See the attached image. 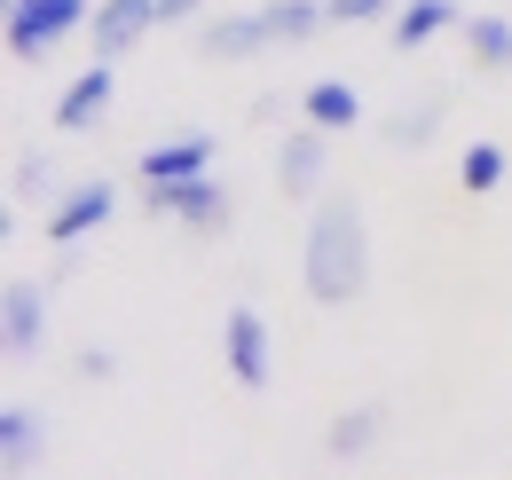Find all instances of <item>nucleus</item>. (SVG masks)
<instances>
[{
	"label": "nucleus",
	"instance_id": "obj_1",
	"mask_svg": "<svg viewBox=\"0 0 512 480\" xmlns=\"http://www.w3.org/2000/svg\"><path fill=\"white\" fill-rule=\"evenodd\" d=\"M300 276H308V300L316 307H347L363 284H371V237H363V213H355L347 197H323L316 205Z\"/></svg>",
	"mask_w": 512,
	"mask_h": 480
},
{
	"label": "nucleus",
	"instance_id": "obj_2",
	"mask_svg": "<svg viewBox=\"0 0 512 480\" xmlns=\"http://www.w3.org/2000/svg\"><path fill=\"white\" fill-rule=\"evenodd\" d=\"M142 197H150V213L158 221H182L190 237H213V229H229V189L205 174H182V181H142Z\"/></svg>",
	"mask_w": 512,
	"mask_h": 480
},
{
	"label": "nucleus",
	"instance_id": "obj_3",
	"mask_svg": "<svg viewBox=\"0 0 512 480\" xmlns=\"http://www.w3.org/2000/svg\"><path fill=\"white\" fill-rule=\"evenodd\" d=\"M87 24V0H16L8 8V56L16 63H40L64 32Z\"/></svg>",
	"mask_w": 512,
	"mask_h": 480
},
{
	"label": "nucleus",
	"instance_id": "obj_4",
	"mask_svg": "<svg viewBox=\"0 0 512 480\" xmlns=\"http://www.w3.org/2000/svg\"><path fill=\"white\" fill-rule=\"evenodd\" d=\"M221 355H229V378L237 386H268V370H276V339H268V323H260V307H229L221 315Z\"/></svg>",
	"mask_w": 512,
	"mask_h": 480
},
{
	"label": "nucleus",
	"instance_id": "obj_5",
	"mask_svg": "<svg viewBox=\"0 0 512 480\" xmlns=\"http://www.w3.org/2000/svg\"><path fill=\"white\" fill-rule=\"evenodd\" d=\"M166 16H158V0H95V16H87V32H95V56H127L142 32H158Z\"/></svg>",
	"mask_w": 512,
	"mask_h": 480
},
{
	"label": "nucleus",
	"instance_id": "obj_6",
	"mask_svg": "<svg viewBox=\"0 0 512 480\" xmlns=\"http://www.w3.org/2000/svg\"><path fill=\"white\" fill-rule=\"evenodd\" d=\"M111 205H119V189H111V181H79V189H64V197H56V213H48V237H56V244L95 237V229L111 221Z\"/></svg>",
	"mask_w": 512,
	"mask_h": 480
},
{
	"label": "nucleus",
	"instance_id": "obj_7",
	"mask_svg": "<svg viewBox=\"0 0 512 480\" xmlns=\"http://www.w3.org/2000/svg\"><path fill=\"white\" fill-rule=\"evenodd\" d=\"M103 111H111V56H95V63H87V71H79V79L64 87V103H56V126H64V134H87V126L103 119Z\"/></svg>",
	"mask_w": 512,
	"mask_h": 480
},
{
	"label": "nucleus",
	"instance_id": "obj_8",
	"mask_svg": "<svg viewBox=\"0 0 512 480\" xmlns=\"http://www.w3.org/2000/svg\"><path fill=\"white\" fill-rule=\"evenodd\" d=\"M40 331H48V307H40V284H8V307H0V339H8V355L24 362L40 347Z\"/></svg>",
	"mask_w": 512,
	"mask_h": 480
},
{
	"label": "nucleus",
	"instance_id": "obj_9",
	"mask_svg": "<svg viewBox=\"0 0 512 480\" xmlns=\"http://www.w3.org/2000/svg\"><path fill=\"white\" fill-rule=\"evenodd\" d=\"M213 134H182V142H158V150H142V181H182V174H205L213 166Z\"/></svg>",
	"mask_w": 512,
	"mask_h": 480
},
{
	"label": "nucleus",
	"instance_id": "obj_10",
	"mask_svg": "<svg viewBox=\"0 0 512 480\" xmlns=\"http://www.w3.org/2000/svg\"><path fill=\"white\" fill-rule=\"evenodd\" d=\"M268 40H276V32H268V16H213V24H205V56H260V48H268Z\"/></svg>",
	"mask_w": 512,
	"mask_h": 480
},
{
	"label": "nucleus",
	"instance_id": "obj_11",
	"mask_svg": "<svg viewBox=\"0 0 512 480\" xmlns=\"http://www.w3.org/2000/svg\"><path fill=\"white\" fill-rule=\"evenodd\" d=\"M449 24H457V0H402V8H394V48L410 56V48H426Z\"/></svg>",
	"mask_w": 512,
	"mask_h": 480
},
{
	"label": "nucleus",
	"instance_id": "obj_12",
	"mask_svg": "<svg viewBox=\"0 0 512 480\" xmlns=\"http://www.w3.org/2000/svg\"><path fill=\"white\" fill-rule=\"evenodd\" d=\"M323 134H331V126H316V119H308V134H284V158H276V181H284V189H316Z\"/></svg>",
	"mask_w": 512,
	"mask_h": 480
},
{
	"label": "nucleus",
	"instance_id": "obj_13",
	"mask_svg": "<svg viewBox=\"0 0 512 480\" xmlns=\"http://www.w3.org/2000/svg\"><path fill=\"white\" fill-rule=\"evenodd\" d=\"M300 103H308V119H316V126H331V134H339V126H355V119H363V95H355L347 79H316V87H308Z\"/></svg>",
	"mask_w": 512,
	"mask_h": 480
},
{
	"label": "nucleus",
	"instance_id": "obj_14",
	"mask_svg": "<svg viewBox=\"0 0 512 480\" xmlns=\"http://www.w3.org/2000/svg\"><path fill=\"white\" fill-rule=\"evenodd\" d=\"M260 16H268V32H276L284 48H300V40H316V24H331V8H323V0H268Z\"/></svg>",
	"mask_w": 512,
	"mask_h": 480
},
{
	"label": "nucleus",
	"instance_id": "obj_15",
	"mask_svg": "<svg viewBox=\"0 0 512 480\" xmlns=\"http://www.w3.org/2000/svg\"><path fill=\"white\" fill-rule=\"evenodd\" d=\"M0 457H8V473H24V465L40 457V418H32L24 402H8V410H0Z\"/></svg>",
	"mask_w": 512,
	"mask_h": 480
},
{
	"label": "nucleus",
	"instance_id": "obj_16",
	"mask_svg": "<svg viewBox=\"0 0 512 480\" xmlns=\"http://www.w3.org/2000/svg\"><path fill=\"white\" fill-rule=\"evenodd\" d=\"M465 48H473V63H497V71H505L512 63V24L505 16H473V24H465Z\"/></svg>",
	"mask_w": 512,
	"mask_h": 480
},
{
	"label": "nucleus",
	"instance_id": "obj_17",
	"mask_svg": "<svg viewBox=\"0 0 512 480\" xmlns=\"http://www.w3.org/2000/svg\"><path fill=\"white\" fill-rule=\"evenodd\" d=\"M371 441H379V410H347V418L331 425V441H323V449H331V457H363Z\"/></svg>",
	"mask_w": 512,
	"mask_h": 480
},
{
	"label": "nucleus",
	"instance_id": "obj_18",
	"mask_svg": "<svg viewBox=\"0 0 512 480\" xmlns=\"http://www.w3.org/2000/svg\"><path fill=\"white\" fill-rule=\"evenodd\" d=\"M457 181H465L473 197H481V189H497V181H505V150H497V142H473V150H465V166H457Z\"/></svg>",
	"mask_w": 512,
	"mask_h": 480
},
{
	"label": "nucleus",
	"instance_id": "obj_19",
	"mask_svg": "<svg viewBox=\"0 0 512 480\" xmlns=\"http://www.w3.org/2000/svg\"><path fill=\"white\" fill-rule=\"evenodd\" d=\"M442 126V103H418V111H402V119H386V142H426Z\"/></svg>",
	"mask_w": 512,
	"mask_h": 480
},
{
	"label": "nucleus",
	"instance_id": "obj_20",
	"mask_svg": "<svg viewBox=\"0 0 512 480\" xmlns=\"http://www.w3.org/2000/svg\"><path fill=\"white\" fill-rule=\"evenodd\" d=\"M323 8H331V24H371V16L402 8V0H323Z\"/></svg>",
	"mask_w": 512,
	"mask_h": 480
},
{
	"label": "nucleus",
	"instance_id": "obj_21",
	"mask_svg": "<svg viewBox=\"0 0 512 480\" xmlns=\"http://www.w3.org/2000/svg\"><path fill=\"white\" fill-rule=\"evenodd\" d=\"M16 189H32V197H56V166H48V158H16Z\"/></svg>",
	"mask_w": 512,
	"mask_h": 480
},
{
	"label": "nucleus",
	"instance_id": "obj_22",
	"mask_svg": "<svg viewBox=\"0 0 512 480\" xmlns=\"http://www.w3.org/2000/svg\"><path fill=\"white\" fill-rule=\"evenodd\" d=\"M79 370H87V378H111L119 362H111V347H87V355H79Z\"/></svg>",
	"mask_w": 512,
	"mask_h": 480
},
{
	"label": "nucleus",
	"instance_id": "obj_23",
	"mask_svg": "<svg viewBox=\"0 0 512 480\" xmlns=\"http://www.w3.org/2000/svg\"><path fill=\"white\" fill-rule=\"evenodd\" d=\"M197 8H205V0H158V16H166V24H182V16H197Z\"/></svg>",
	"mask_w": 512,
	"mask_h": 480
}]
</instances>
